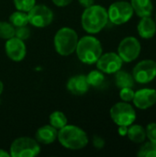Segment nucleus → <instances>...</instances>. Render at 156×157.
Here are the masks:
<instances>
[{
  "label": "nucleus",
  "instance_id": "obj_1",
  "mask_svg": "<svg viewBox=\"0 0 156 157\" xmlns=\"http://www.w3.org/2000/svg\"><path fill=\"white\" fill-rule=\"evenodd\" d=\"M108 10L100 5H92L86 7L81 15V25L88 34L99 33L108 24Z\"/></svg>",
  "mask_w": 156,
  "mask_h": 157
},
{
  "label": "nucleus",
  "instance_id": "obj_2",
  "mask_svg": "<svg viewBox=\"0 0 156 157\" xmlns=\"http://www.w3.org/2000/svg\"><path fill=\"white\" fill-rule=\"evenodd\" d=\"M57 140L62 146L69 150L84 149L89 143L86 132L82 128L73 124H66L58 130Z\"/></svg>",
  "mask_w": 156,
  "mask_h": 157
},
{
  "label": "nucleus",
  "instance_id": "obj_3",
  "mask_svg": "<svg viewBox=\"0 0 156 157\" xmlns=\"http://www.w3.org/2000/svg\"><path fill=\"white\" fill-rule=\"evenodd\" d=\"M74 52L81 63L86 64H94L103 53V48L99 40L89 34L78 40Z\"/></svg>",
  "mask_w": 156,
  "mask_h": 157
},
{
  "label": "nucleus",
  "instance_id": "obj_4",
  "mask_svg": "<svg viewBox=\"0 0 156 157\" xmlns=\"http://www.w3.org/2000/svg\"><path fill=\"white\" fill-rule=\"evenodd\" d=\"M78 40V34L74 29L70 27L59 29L53 38V45L56 52L61 56H70L75 52Z\"/></svg>",
  "mask_w": 156,
  "mask_h": 157
},
{
  "label": "nucleus",
  "instance_id": "obj_5",
  "mask_svg": "<svg viewBox=\"0 0 156 157\" xmlns=\"http://www.w3.org/2000/svg\"><path fill=\"white\" fill-rule=\"evenodd\" d=\"M40 153V145L34 138L23 136L15 139L10 144L11 157H34Z\"/></svg>",
  "mask_w": 156,
  "mask_h": 157
},
{
  "label": "nucleus",
  "instance_id": "obj_6",
  "mask_svg": "<svg viewBox=\"0 0 156 157\" xmlns=\"http://www.w3.org/2000/svg\"><path fill=\"white\" fill-rule=\"evenodd\" d=\"M110 118L118 126H130L136 120V111L129 102L121 101L114 104L110 109Z\"/></svg>",
  "mask_w": 156,
  "mask_h": 157
},
{
  "label": "nucleus",
  "instance_id": "obj_7",
  "mask_svg": "<svg viewBox=\"0 0 156 157\" xmlns=\"http://www.w3.org/2000/svg\"><path fill=\"white\" fill-rule=\"evenodd\" d=\"M133 8L127 1H117L111 4L108 9V21L114 25L127 23L133 16Z\"/></svg>",
  "mask_w": 156,
  "mask_h": 157
},
{
  "label": "nucleus",
  "instance_id": "obj_8",
  "mask_svg": "<svg viewBox=\"0 0 156 157\" xmlns=\"http://www.w3.org/2000/svg\"><path fill=\"white\" fill-rule=\"evenodd\" d=\"M29 23L35 28L42 29L50 26L53 21L52 10L45 5L36 4L29 12Z\"/></svg>",
  "mask_w": 156,
  "mask_h": 157
},
{
  "label": "nucleus",
  "instance_id": "obj_9",
  "mask_svg": "<svg viewBox=\"0 0 156 157\" xmlns=\"http://www.w3.org/2000/svg\"><path fill=\"white\" fill-rule=\"evenodd\" d=\"M141 43L139 40L132 36L124 38L119 44L118 54L125 63L135 61L141 53Z\"/></svg>",
  "mask_w": 156,
  "mask_h": 157
},
{
  "label": "nucleus",
  "instance_id": "obj_10",
  "mask_svg": "<svg viewBox=\"0 0 156 157\" xmlns=\"http://www.w3.org/2000/svg\"><path fill=\"white\" fill-rule=\"evenodd\" d=\"M134 81L139 84H148L156 77V62L154 60H143L138 63L133 70Z\"/></svg>",
  "mask_w": 156,
  "mask_h": 157
},
{
  "label": "nucleus",
  "instance_id": "obj_11",
  "mask_svg": "<svg viewBox=\"0 0 156 157\" xmlns=\"http://www.w3.org/2000/svg\"><path fill=\"white\" fill-rule=\"evenodd\" d=\"M97 67L104 74H115L121 69L123 61L120 55L116 52H106L102 53L101 56L96 63Z\"/></svg>",
  "mask_w": 156,
  "mask_h": 157
},
{
  "label": "nucleus",
  "instance_id": "obj_12",
  "mask_svg": "<svg viewBox=\"0 0 156 157\" xmlns=\"http://www.w3.org/2000/svg\"><path fill=\"white\" fill-rule=\"evenodd\" d=\"M5 52L6 56L13 62H21L27 54V47L25 41L16 36L6 40Z\"/></svg>",
  "mask_w": 156,
  "mask_h": 157
},
{
  "label": "nucleus",
  "instance_id": "obj_13",
  "mask_svg": "<svg viewBox=\"0 0 156 157\" xmlns=\"http://www.w3.org/2000/svg\"><path fill=\"white\" fill-rule=\"evenodd\" d=\"M132 102L139 109H147L153 107L156 103V90L153 88H143L136 91Z\"/></svg>",
  "mask_w": 156,
  "mask_h": 157
},
{
  "label": "nucleus",
  "instance_id": "obj_14",
  "mask_svg": "<svg viewBox=\"0 0 156 157\" xmlns=\"http://www.w3.org/2000/svg\"><path fill=\"white\" fill-rule=\"evenodd\" d=\"M66 87L71 94L75 96H83L87 93L90 86L85 75H76L69 78Z\"/></svg>",
  "mask_w": 156,
  "mask_h": 157
},
{
  "label": "nucleus",
  "instance_id": "obj_15",
  "mask_svg": "<svg viewBox=\"0 0 156 157\" xmlns=\"http://www.w3.org/2000/svg\"><path fill=\"white\" fill-rule=\"evenodd\" d=\"M57 136H58V130L50 124L40 127L35 133L36 141L39 144H45V145L53 144L57 140Z\"/></svg>",
  "mask_w": 156,
  "mask_h": 157
},
{
  "label": "nucleus",
  "instance_id": "obj_16",
  "mask_svg": "<svg viewBox=\"0 0 156 157\" xmlns=\"http://www.w3.org/2000/svg\"><path fill=\"white\" fill-rule=\"evenodd\" d=\"M138 33L143 39H151L156 33V23L150 17H142L138 27Z\"/></svg>",
  "mask_w": 156,
  "mask_h": 157
},
{
  "label": "nucleus",
  "instance_id": "obj_17",
  "mask_svg": "<svg viewBox=\"0 0 156 157\" xmlns=\"http://www.w3.org/2000/svg\"><path fill=\"white\" fill-rule=\"evenodd\" d=\"M131 5L133 11L140 17H151L154 9L152 0H131Z\"/></svg>",
  "mask_w": 156,
  "mask_h": 157
},
{
  "label": "nucleus",
  "instance_id": "obj_18",
  "mask_svg": "<svg viewBox=\"0 0 156 157\" xmlns=\"http://www.w3.org/2000/svg\"><path fill=\"white\" fill-rule=\"evenodd\" d=\"M127 136L134 144H143L146 139V132L142 125L131 124L128 127Z\"/></svg>",
  "mask_w": 156,
  "mask_h": 157
},
{
  "label": "nucleus",
  "instance_id": "obj_19",
  "mask_svg": "<svg viewBox=\"0 0 156 157\" xmlns=\"http://www.w3.org/2000/svg\"><path fill=\"white\" fill-rule=\"evenodd\" d=\"M134 83L135 81L132 75L128 72L119 70L115 73V84L120 89L123 87H133Z\"/></svg>",
  "mask_w": 156,
  "mask_h": 157
},
{
  "label": "nucleus",
  "instance_id": "obj_20",
  "mask_svg": "<svg viewBox=\"0 0 156 157\" xmlns=\"http://www.w3.org/2000/svg\"><path fill=\"white\" fill-rule=\"evenodd\" d=\"M49 124L55 129L60 130L66 124H68V119L63 111L55 110L52 111L49 116Z\"/></svg>",
  "mask_w": 156,
  "mask_h": 157
},
{
  "label": "nucleus",
  "instance_id": "obj_21",
  "mask_svg": "<svg viewBox=\"0 0 156 157\" xmlns=\"http://www.w3.org/2000/svg\"><path fill=\"white\" fill-rule=\"evenodd\" d=\"M9 22L15 27H22V26H27L29 24V16L28 12L20 11V10H16L11 15L9 16Z\"/></svg>",
  "mask_w": 156,
  "mask_h": 157
},
{
  "label": "nucleus",
  "instance_id": "obj_22",
  "mask_svg": "<svg viewBox=\"0 0 156 157\" xmlns=\"http://www.w3.org/2000/svg\"><path fill=\"white\" fill-rule=\"evenodd\" d=\"M86 81L89 85V86H93V87H97L100 86L104 81H105V75L104 73H102L100 70H93L91 72H89L86 75Z\"/></svg>",
  "mask_w": 156,
  "mask_h": 157
},
{
  "label": "nucleus",
  "instance_id": "obj_23",
  "mask_svg": "<svg viewBox=\"0 0 156 157\" xmlns=\"http://www.w3.org/2000/svg\"><path fill=\"white\" fill-rule=\"evenodd\" d=\"M16 28L9 21H0V39L8 40L15 36Z\"/></svg>",
  "mask_w": 156,
  "mask_h": 157
},
{
  "label": "nucleus",
  "instance_id": "obj_24",
  "mask_svg": "<svg viewBox=\"0 0 156 157\" xmlns=\"http://www.w3.org/2000/svg\"><path fill=\"white\" fill-rule=\"evenodd\" d=\"M137 155L139 157H156V144L150 141L143 144Z\"/></svg>",
  "mask_w": 156,
  "mask_h": 157
},
{
  "label": "nucleus",
  "instance_id": "obj_25",
  "mask_svg": "<svg viewBox=\"0 0 156 157\" xmlns=\"http://www.w3.org/2000/svg\"><path fill=\"white\" fill-rule=\"evenodd\" d=\"M13 3L16 9L29 12L36 5V0H13Z\"/></svg>",
  "mask_w": 156,
  "mask_h": 157
},
{
  "label": "nucleus",
  "instance_id": "obj_26",
  "mask_svg": "<svg viewBox=\"0 0 156 157\" xmlns=\"http://www.w3.org/2000/svg\"><path fill=\"white\" fill-rule=\"evenodd\" d=\"M134 91L132 89V87H123L120 88V98H121L122 101L125 102H131L133 99L134 97Z\"/></svg>",
  "mask_w": 156,
  "mask_h": 157
},
{
  "label": "nucleus",
  "instance_id": "obj_27",
  "mask_svg": "<svg viewBox=\"0 0 156 157\" xmlns=\"http://www.w3.org/2000/svg\"><path fill=\"white\" fill-rule=\"evenodd\" d=\"M15 36L22 40H26L30 37V29L27 26L16 28Z\"/></svg>",
  "mask_w": 156,
  "mask_h": 157
},
{
  "label": "nucleus",
  "instance_id": "obj_28",
  "mask_svg": "<svg viewBox=\"0 0 156 157\" xmlns=\"http://www.w3.org/2000/svg\"><path fill=\"white\" fill-rule=\"evenodd\" d=\"M146 132V138L149 139L150 142L155 143L156 144V123H149L147 127L145 128Z\"/></svg>",
  "mask_w": 156,
  "mask_h": 157
},
{
  "label": "nucleus",
  "instance_id": "obj_29",
  "mask_svg": "<svg viewBox=\"0 0 156 157\" xmlns=\"http://www.w3.org/2000/svg\"><path fill=\"white\" fill-rule=\"evenodd\" d=\"M92 143H93L94 147L97 148V149H98V150L102 149V148L105 146V140H104L102 137L97 136V135H95V136L93 137Z\"/></svg>",
  "mask_w": 156,
  "mask_h": 157
},
{
  "label": "nucleus",
  "instance_id": "obj_30",
  "mask_svg": "<svg viewBox=\"0 0 156 157\" xmlns=\"http://www.w3.org/2000/svg\"><path fill=\"white\" fill-rule=\"evenodd\" d=\"M52 3L58 7H64L69 6L74 0H51Z\"/></svg>",
  "mask_w": 156,
  "mask_h": 157
},
{
  "label": "nucleus",
  "instance_id": "obj_31",
  "mask_svg": "<svg viewBox=\"0 0 156 157\" xmlns=\"http://www.w3.org/2000/svg\"><path fill=\"white\" fill-rule=\"evenodd\" d=\"M78 3L83 7H88L95 4V0H78Z\"/></svg>",
  "mask_w": 156,
  "mask_h": 157
},
{
  "label": "nucleus",
  "instance_id": "obj_32",
  "mask_svg": "<svg viewBox=\"0 0 156 157\" xmlns=\"http://www.w3.org/2000/svg\"><path fill=\"white\" fill-rule=\"evenodd\" d=\"M118 132L120 136H126L128 132V126H119Z\"/></svg>",
  "mask_w": 156,
  "mask_h": 157
},
{
  "label": "nucleus",
  "instance_id": "obj_33",
  "mask_svg": "<svg viewBox=\"0 0 156 157\" xmlns=\"http://www.w3.org/2000/svg\"><path fill=\"white\" fill-rule=\"evenodd\" d=\"M0 157H10L9 152L0 148Z\"/></svg>",
  "mask_w": 156,
  "mask_h": 157
},
{
  "label": "nucleus",
  "instance_id": "obj_34",
  "mask_svg": "<svg viewBox=\"0 0 156 157\" xmlns=\"http://www.w3.org/2000/svg\"><path fill=\"white\" fill-rule=\"evenodd\" d=\"M3 91H4V84H3V82L0 80V96L2 95Z\"/></svg>",
  "mask_w": 156,
  "mask_h": 157
},
{
  "label": "nucleus",
  "instance_id": "obj_35",
  "mask_svg": "<svg viewBox=\"0 0 156 157\" xmlns=\"http://www.w3.org/2000/svg\"><path fill=\"white\" fill-rule=\"evenodd\" d=\"M155 20H156V17H155Z\"/></svg>",
  "mask_w": 156,
  "mask_h": 157
}]
</instances>
